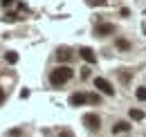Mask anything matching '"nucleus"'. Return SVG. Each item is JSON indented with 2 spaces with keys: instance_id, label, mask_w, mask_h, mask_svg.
<instances>
[{
  "instance_id": "obj_1",
  "label": "nucleus",
  "mask_w": 146,
  "mask_h": 137,
  "mask_svg": "<svg viewBox=\"0 0 146 137\" xmlns=\"http://www.w3.org/2000/svg\"><path fill=\"white\" fill-rule=\"evenodd\" d=\"M72 68L70 65H58V68H54L52 72H50V83L54 88H58V86H65L70 79H72Z\"/></svg>"
},
{
  "instance_id": "obj_2",
  "label": "nucleus",
  "mask_w": 146,
  "mask_h": 137,
  "mask_svg": "<svg viewBox=\"0 0 146 137\" xmlns=\"http://www.w3.org/2000/svg\"><path fill=\"white\" fill-rule=\"evenodd\" d=\"M94 88H97L99 92L108 94V97H112V94H115V88H112V83H110L108 79H101V76H97V79H94Z\"/></svg>"
},
{
  "instance_id": "obj_3",
  "label": "nucleus",
  "mask_w": 146,
  "mask_h": 137,
  "mask_svg": "<svg viewBox=\"0 0 146 137\" xmlns=\"http://www.w3.org/2000/svg\"><path fill=\"white\" fill-rule=\"evenodd\" d=\"M83 124H86V128H90V130H99L101 119H99L97 112H86V115H83Z\"/></svg>"
},
{
  "instance_id": "obj_4",
  "label": "nucleus",
  "mask_w": 146,
  "mask_h": 137,
  "mask_svg": "<svg viewBox=\"0 0 146 137\" xmlns=\"http://www.w3.org/2000/svg\"><path fill=\"white\" fill-rule=\"evenodd\" d=\"M110 34H115V25L112 23H99L94 27V36H99V38H106Z\"/></svg>"
},
{
  "instance_id": "obj_5",
  "label": "nucleus",
  "mask_w": 146,
  "mask_h": 137,
  "mask_svg": "<svg viewBox=\"0 0 146 137\" xmlns=\"http://www.w3.org/2000/svg\"><path fill=\"white\" fill-rule=\"evenodd\" d=\"M79 54H81V59H83L86 63H97V54H94L92 47H81Z\"/></svg>"
},
{
  "instance_id": "obj_6",
  "label": "nucleus",
  "mask_w": 146,
  "mask_h": 137,
  "mask_svg": "<svg viewBox=\"0 0 146 137\" xmlns=\"http://www.w3.org/2000/svg\"><path fill=\"white\" fill-rule=\"evenodd\" d=\"M70 106H83V103L88 101V94L86 92H74V94H70Z\"/></svg>"
},
{
  "instance_id": "obj_7",
  "label": "nucleus",
  "mask_w": 146,
  "mask_h": 137,
  "mask_svg": "<svg viewBox=\"0 0 146 137\" xmlns=\"http://www.w3.org/2000/svg\"><path fill=\"white\" fill-rule=\"evenodd\" d=\"M56 59H58V61H65V63H68V61L72 59V52L68 50V47H61V50L56 52Z\"/></svg>"
},
{
  "instance_id": "obj_8",
  "label": "nucleus",
  "mask_w": 146,
  "mask_h": 137,
  "mask_svg": "<svg viewBox=\"0 0 146 137\" xmlns=\"http://www.w3.org/2000/svg\"><path fill=\"white\" fill-rule=\"evenodd\" d=\"M128 130H130V124L128 121H117L112 126V133H128Z\"/></svg>"
},
{
  "instance_id": "obj_9",
  "label": "nucleus",
  "mask_w": 146,
  "mask_h": 137,
  "mask_svg": "<svg viewBox=\"0 0 146 137\" xmlns=\"http://www.w3.org/2000/svg\"><path fill=\"white\" fill-rule=\"evenodd\" d=\"M130 119H135V121H139V119H144V112L139 110V108H130Z\"/></svg>"
},
{
  "instance_id": "obj_10",
  "label": "nucleus",
  "mask_w": 146,
  "mask_h": 137,
  "mask_svg": "<svg viewBox=\"0 0 146 137\" xmlns=\"http://www.w3.org/2000/svg\"><path fill=\"white\" fill-rule=\"evenodd\" d=\"M115 45H117V50H130V43H128L126 38H117V43H115Z\"/></svg>"
},
{
  "instance_id": "obj_11",
  "label": "nucleus",
  "mask_w": 146,
  "mask_h": 137,
  "mask_svg": "<svg viewBox=\"0 0 146 137\" xmlns=\"http://www.w3.org/2000/svg\"><path fill=\"white\" fill-rule=\"evenodd\" d=\"M135 97H137L139 101H146V88H137V90H135Z\"/></svg>"
},
{
  "instance_id": "obj_12",
  "label": "nucleus",
  "mask_w": 146,
  "mask_h": 137,
  "mask_svg": "<svg viewBox=\"0 0 146 137\" xmlns=\"http://www.w3.org/2000/svg\"><path fill=\"white\" fill-rule=\"evenodd\" d=\"M5 59H7V63H16V61H18V54H16V52H7Z\"/></svg>"
},
{
  "instance_id": "obj_13",
  "label": "nucleus",
  "mask_w": 146,
  "mask_h": 137,
  "mask_svg": "<svg viewBox=\"0 0 146 137\" xmlns=\"http://www.w3.org/2000/svg\"><path fill=\"white\" fill-rule=\"evenodd\" d=\"M88 101H90V103H99V101H101V97H99V94H88Z\"/></svg>"
},
{
  "instance_id": "obj_14",
  "label": "nucleus",
  "mask_w": 146,
  "mask_h": 137,
  "mask_svg": "<svg viewBox=\"0 0 146 137\" xmlns=\"http://www.w3.org/2000/svg\"><path fill=\"white\" fill-rule=\"evenodd\" d=\"M88 5L94 7V5H106V0H88Z\"/></svg>"
},
{
  "instance_id": "obj_15",
  "label": "nucleus",
  "mask_w": 146,
  "mask_h": 137,
  "mask_svg": "<svg viewBox=\"0 0 146 137\" xmlns=\"http://www.w3.org/2000/svg\"><path fill=\"white\" fill-rule=\"evenodd\" d=\"M88 76H90V70L83 68V70H81V79H88Z\"/></svg>"
},
{
  "instance_id": "obj_16",
  "label": "nucleus",
  "mask_w": 146,
  "mask_h": 137,
  "mask_svg": "<svg viewBox=\"0 0 146 137\" xmlns=\"http://www.w3.org/2000/svg\"><path fill=\"white\" fill-rule=\"evenodd\" d=\"M58 137H74V135H72V133H70V130H63V133H61V135H58Z\"/></svg>"
},
{
  "instance_id": "obj_17",
  "label": "nucleus",
  "mask_w": 146,
  "mask_h": 137,
  "mask_svg": "<svg viewBox=\"0 0 146 137\" xmlns=\"http://www.w3.org/2000/svg\"><path fill=\"white\" fill-rule=\"evenodd\" d=\"M5 101V90H2V88H0V103Z\"/></svg>"
}]
</instances>
